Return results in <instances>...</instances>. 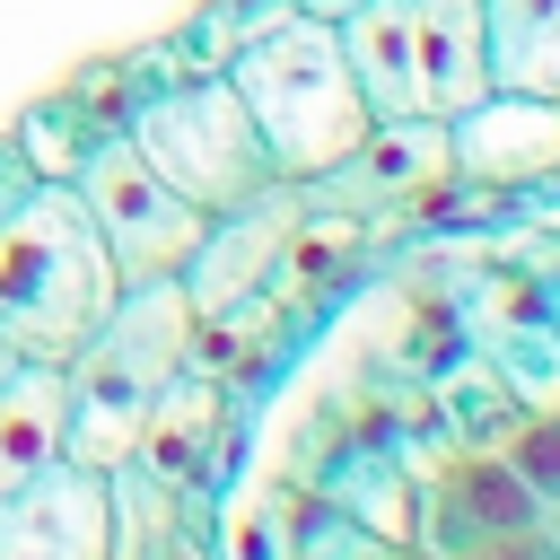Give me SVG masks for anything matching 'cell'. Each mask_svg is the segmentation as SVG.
I'll list each match as a JSON object with an SVG mask.
<instances>
[{
    "label": "cell",
    "mask_w": 560,
    "mask_h": 560,
    "mask_svg": "<svg viewBox=\"0 0 560 560\" xmlns=\"http://www.w3.org/2000/svg\"><path fill=\"white\" fill-rule=\"evenodd\" d=\"M122 271L70 184H35L26 210L0 219V341L35 368H70L88 332L114 315Z\"/></svg>",
    "instance_id": "cell-1"
},
{
    "label": "cell",
    "mask_w": 560,
    "mask_h": 560,
    "mask_svg": "<svg viewBox=\"0 0 560 560\" xmlns=\"http://www.w3.org/2000/svg\"><path fill=\"white\" fill-rule=\"evenodd\" d=\"M192 298L184 280H131L114 298V315L88 332V350L61 368L70 376V420H61V455L88 472H114L140 455L149 402L175 385V368H192Z\"/></svg>",
    "instance_id": "cell-2"
},
{
    "label": "cell",
    "mask_w": 560,
    "mask_h": 560,
    "mask_svg": "<svg viewBox=\"0 0 560 560\" xmlns=\"http://www.w3.org/2000/svg\"><path fill=\"white\" fill-rule=\"evenodd\" d=\"M254 131H262V158L280 184H315L324 166H341L359 140H368V105H359V79L341 61V35L324 18H280L271 35L236 44V61L219 70Z\"/></svg>",
    "instance_id": "cell-3"
},
{
    "label": "cell",
    "mask_w": 560,
    "mask_h": 560,
    "mask_svg": "<svg viewBox=\"0 0 560 560\" xmlns=\"http://www.w3.org/2000/svg\"><path fill=\"white\" fill-rule=\"evenodd\" d=\"M122 140H131L192 210H210V219L236 210V201H254L262 184H280L271 158H262V131H254V114H245V96H236L219 70L140 88L131 114H122Z\"/></svg>",
    "instance_id": "cell-4"
},
{
    "label": "cell",
    "mask_w": 560,
    "mask_h": 560,
    "mask_svg": "<svg viewBox=\"0 0 560 560\" xmlns=\"http://www.w3.org/2000/svg\"><path fill=\"white\" fill-rule=\"evenodd\" d=\"M70 192L88 201V219H96L105 262L122 271V289H131V280H184V262H192V245H201V228H210V210H192L122 131H105V140L79 158Z\"/></svg>",
    "instance_id": "cell-5"
},
{
    "label": "cell",
    "mask_w": 560,
    "mask_h": 560,
    "mask_svg": "<svg viewBox=\"0 0 560 560\" xmlns=\"http://www.w3.org/2000/svg\"><path fill=\"white\" fill-rule=\"evenodd\" d=\"M114 472L44 464L18 490H0V560H114Z\"/></svg>",
    "instance_id": "cell-6"
},
{
    "label": "cell",
    "mask_w": 560,
    "mask_h": 560,
    "mask_svg": "<svg viewBox=\"0 0 560 560\" xmlns=\"http://www.w3.org/2000/svg\"><path fill=\"white\" fill-rule=\"evenodd\" d=\"M298 210H306L298 184H262L254 201H236V210H219V219L201 228V245H192V262H184V298H192L201 324H210V315H236V306L271 280L280 245L298 236Z\"/></svg>",
    "instance_id": "cell-7"
},
{
    "label": "cell",
    "mask_w": 560,
    "mask_h": 560,
    "mask_svg": "<svg viewBox=\"0 0 560 560\" xmlns=\"http://www.w3.org/2000/svg\"><path fill=\"white\" fill-rule=\"evenodd\" d=\"M446 175H455V131L438 114H394V122H368V140L298 192H306V210H368V201L438 192Z\"/></svg>",
    "instance_id": "cell-8"
},
{
    "label": "cell",
    "mask_w": 560,
    "mask_h": 560,
    "mask_svg": "<svg viewBox=\"0 0 560 560\" xmlns=\"http://www.w3.org/2000/svg\"><path fill=\"white\" fill-rule=\"evenodd\" d=\"M446 131H455V175L464 184H542V175H560V105L551 96L490 88Z\"/></svg>",
    "instance_id": "cell-9"
},
{
    "label": "cell",
    "mask_w": 560,
    "mask_h": 560,
    "mask_svg": "<svg viewBox=\"0 0 560 560\" xmlns=\"http://www.w3.org/2000/svg\"><path fill=\"white\" fill-rule=\"evenodd\" d=\"M542 516H551V508L525 490V472H516L508 455H455V464L438 472V490H429V542H420V551L464 560V542L516 534V525H542Z\"/></svg>",
    "instance_id": "cell-10"
},
{
    "label": "cell",
    "mask_w": 560,
    "mask_h": 560,
    "mask_svg": "<svg viewBox=\"0 0 560 560\" xmlns=\"http://www.w3.org/2000/svg\"><path fill=\"white\" fill-rule=\"evenodd\" d=\"M411 61H420V114L455 122L490 96V26L481 0H411Z\"/></svg>",
    "instance_id": "cell-11"
},
{
    "label": "cell",
    "mask_w": 560,
    "mask_h": 560,
    "mask_svg": "<svg viewBox=\"0 0 560 560\" xmlns=\"http://www.w3.org/2000/svg\"><path fill=\"white\" fill-rule=\"evenodd\" d=\"M341 35V61L359 79V105L368 122H394V114H420V61H411V0H359L350 18H332Z\"/></svg>",
    "instance_id": "cell-12"
},
{
    "label": "cell",
    "mask_w": 560,
    "mask_h": 560,
    "mask_svg": "<svg viewBox=\"0 0 560 560\" xmlns=\"http://www.w3.org/2000/svg\"><path fill=\"white\" fill-rule=\"evenodd\" d=\"M61 420H70V376L18 359L0 376V490H18L26 472L61 464Z\"/></svg>",
    "instance_id": "cell-13"
},
{
    "label": "cell",
    "mask_w": 560,
    "mask_h": 560,
    "mask_svg": "<svg viewBox=\"0 0 560 560\" xmlns=\"http://www.w3.org/2000/svg\"><path fill=\"white\" fill-rule=\"evenodd\" d=\"M490 26V88L560 105V0H481Z\"/></svg>",
    "instance_id": "cell-14"
},
{
    "label": "cell",
    "mask_w": 560,
    "mask_h": 560,
    "mask_svg": "<svg viewBox=\"0 0 560 560\" xmlns=\"http://www.w3.org/2000/svg\"><path fill=\"white\" fill-rule=\"evenodd\" d=\"M210 411H219V394H210V376H192V368H175V385L149 402V429H140V472H158V490H184L192 481V464H201V446H210Z\"/></svg>",
    "instance_id": "cell-15"
},
{
    "label": "cell",
    "mask_w": 560,
    "mask_h": 560,
    "mask_svg": "<svg viewBox=\"0 0 560 560\" xmlns=\"http://www.w3.org/2000/svg\"><path fill=\"white\" fill-rule=\"evenodd\" d=\"M105 131H122V122H105L79 88H52L44 105H26V114L9 122V140L35 158V175H44V184H70V175H79V158H88Z\"/></svg>",
    "instance_id": "cell-16"
},
{
    "label": "cell",
    "mask_w": 560,
    "mask_h": 560,
    "mask_svg": "<svg viewBox=\"0 0 560 560\" xmlns=\"http://www.w3.org/2000/svg\"><path fill=\"white\" fill-rule=\"evenodd\" d=\"M280 18H298V9H289V0H201V9L175 26V52H184L192 70H228V61H236V44L271 35Z\"/></svg>",
    "instance_id": "cell-17"
},
{
    "label": "cell",
    "mask_w": 560,
    "mask_h": 560,
    "mask_svg": "<svg viewBox=\"0 0 560 560\" xmlns=\"http://www.w3.org/2000/svg\"><path fill=\"white\" fill-rule=\"evenodd\" d=\"M499 455L525 472V490H534L542 508H560V411H534V420H516Z\"/></svg>",
    "instance_id": "cell-18"
},
{
    "label": "cell",
    "mask_w": 560,
    "mask_h": 560,
    "mask_svg": "<svg viewBox=\"0 0 560 560\" xmlns=\"http://www.w3.org/2000/svg\"><path fill=\"white\" fill-rule=\"evenodd\" d=\"M464 560H560V534H551V516H542V525H516V534H481V542H464Z\"/></svg>",
    "instance_id": "cell-19"
},
{
    "label": "cell",
    "mask_w": 560,
    "mask_h": 560,
    "mask_svg": "<svg viewBox=\"0 0 560 560\" xmlns=\"http://www.w3.org/2000/svg\"><path fill=\"white\" fill-rule=\"evenodd\" d=\"M35 184H44V175H35V158L0 131V219H9V210H26V201H35Z\"/></svg>",
    "instance_id": "cell-20"
},
{
    "label": "cell",
    "mask_w": 560,
    "mask_h": 560,
    "mask_svg": "<svg viewBox=\"0 0 560 560\" xmlns=\"http://www.w3.org/2000/svg\"><path fill=\"white\" fill-rule=\"evenodd\" d=\"M289 9H298V18H324V26H332V18H350L359 0H289Z\"/></svg>",
    "instance_id": "cell-21"
},
{
    "label": "cell",
    "mask_w": 560,
    "mask_h": 560,
    "mask_svg": "<svg viewBox=\"0 0 560 560\" xmlns=\"http://www.w3.org/2000/svg\"><path fill=\"white\" fill-rule=\"evenodd\" d=\"M385 560H438V551H385Z\"/></svg>",
    "instance_id": "cell-22"
},
{
    "label": "cell",
    "mask_w": 560,
    "mask_h": 560,
    "mask_svg": "<svg viewBox=\"0 0 560 560\" xmlns=\"http://www.w3.org/2000/svg\"><path fill=\"white\" fill-rule=\"evenodd\" d=\"M9 368H18V350H9V341H0V376H9Z\"/></svg>",
    "instance_id": "cell-23"
},
{
    "label": "cell",
    "mask_w": 560,
    "mask_h": 560,
    "mask_svg": "<svg viewBox=\"0 0 560 560\" xmlns=\"http://www.w3.org/2000/svg\"><path fill=\"white\" fill-rule=\"evenodd\" d=\"M551 534H560V508H551Z\"/></svg>",
    "instance_id": "cell-24"
}]
</instances>
